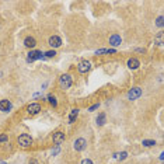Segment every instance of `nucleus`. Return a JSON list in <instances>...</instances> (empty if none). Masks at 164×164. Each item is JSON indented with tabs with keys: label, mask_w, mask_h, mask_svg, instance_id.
<instances>
[{
	"label": "nucleus",
	"mask_w": 164,
	"mask_h": 164,
	"mask_svg": "<svg viewBox=\"0 0 164 164\" xmlns=\"http://www.w3.org/2000/svg\"><path fill=\"white\" fill-rule=\"evenodd\" d=\"M140 95H142V89L140 87H133L132 90L128 93V98L129 100H138Z\"/></svg>",
	"instance_id": "7ed1b4c3"
},
{
	"label": "nucleus",
	"mask_w": 164,
	"mask_h": 164,
	"mask_svg": "<svg viewBox=\"0 0 164 164\" xmlns=\"http://www.w3.org/2000/svg\"><path fill=\"white\" fill-rule=\"evenodd\" d=\"M42 58H44L42 52H39V51H31V52L28 53V56H27V60L28 62H34L37 59H42Z\"/></svg>",
	"instance_id": "423d86ee"
},
{
	"label": "nucleus",
	"mask_w": 164,
	"mask_h": 164,
	"mask_svg": "<svg viewBox=\"0 0 164 164\" xmlns=\"http://www.w3.org/2000/svg\"><path fill=\"white\" fill-rule=\"evenodd\" d=\"M11 110V102L9 100H1L0 101V111L9 112Z\"/></svg>",
	"instance_id": "1a4fd4ad"
},
{
	"label": "nucleus",
	"mask_w": 164,
	"mask_h": 164,
	"mask_svg": "<svg viewBox=\"0 0 164 164\" xmlns=\"http://www.w3.org/2000/svg\"><path fill=\"white\" fill-rule=\"evenodd\" d=\"M52 153H53V156H55V154H58V153H59V144H56V147H55V150H53Z\"/></svg>",
	"instance_id": "a878e982"
},
{
	"label": "nucleus",
	"mask_w": 164,
	"mask_h": 164,
	"mask_svg": "<svg viewBox=\"0 0 164 164\" xmlns=\"http://www.w3.org/2000/svg\"><path fill=\"white\" fill-rule=\"evenodd\" d=\"M27 111H28V114H30V115H37L38 112L41 111V105H39V104H37V102L30 104V105H28V108H27Z\"/></svg>",
	"instance_id": "0eeeda50"
},
{
	"label": "nucleus",
	"mask_w": 164,
	"mask_h": 164,
	"mask_svg": "<svg viewBox=\"0 0 164 164\" xmlns=\"http://www.w3.org/2000/svg\"><path fill=\"white\" fill-rule=\"evenodd\" d=\"M44 55H45V58H53V56L56 55V52H55V51H48V52L44 53Z\"/></svg>",
	"instance_id": "aec40b11"
},
{
	"label": "nucleus",
	"mask_w": 164,
	"mask_h": 164,
	"mask_svg": "<svg viewBox=\"0 0 164 164\" xmlns=\"http://www.w3.org/2000/svg\"><path fill=\"white\" fill-rule=\"evenodd\" d=\"M142 144L144 146V147H152V146L156 144V142H154V140H143Z\"/></svg>",
	"instance_id": "f3484780"
},
{
	"label": "nucleus",
	"mask_w": 164,
	"mask_h": 164,
	"mask_svg": "<svg viewBox=\"0 0 164 164\" xmlns=\"http://www.w3.org/2000/svg\"><path fill=\"white\" fill-rule=\"evenodd\" d=\"M48 101H49L53 107H56V104H58V102H56V98H55L53 95H49V97H48Z\"/></svg>",
	"instance_id": "6ab92c4d"
},
{
	"label": "nucleus",
	"mask_w": 164,
	"mask_h": 164,
	"mask_svg": "<svg viewBox=\"0 0 164 164\" xmlns=\"http://www.w3.org/2000/svg\"><path fill=\"white\" fill-rule=\"evenodd\" d=\"M139 66H140V62H139L138 59L132 58V59H129V60H128V67H129V69L135 70V69H138Z\"/></svg>",
	"instance_id": "f8f14e48"
},
{
	"label": "nucleus",
	"mask_w": 164,
	"mask_h": 164,
	"mask_svg": "<svg viewBox=\"0 0 164 164\" xmlns=\"http://www.w3.org/2000/svg\"><path fill=\"white\" fill-rule=\"evenodd\" d=\"M0 164H7V163L6 161H0Z\"/></svg>",
	"instance_id": "cd10ccee"
},
{
	"label": "nucleus",
	"mask_w": 164,
	"mask_h": 164,
	"mask_svg": "<svg viewBox=\"0 0 164 164\" xmlns=\"http://www.w3.org/2000/svg\"><path fill=\"white\" fill-rule=\"evenodd\" d=\"M81 164H93V161H91V160H89V159H84L83 161H81Z\"/></svg>",
	"instance_id": "393cba45"
},
{
	"label": "nucleus",
	"mask_w": 164,
	"mask_h": 164,
	"mask_svg": "<svg viewBox=\"0 0 164 164\" xmlns=\"http://www.w3.org/2000/svg\"><path fill=\"white\" fill-rule=\"evenodd\" d=\"M49 45L52 48H59L62 45V39L59 37H56V35H53V37L49 38Z\"/></svg>",
	"instance_id": "6e6552de"
},
{
	"label": "nucleus",
	"mask_w": 164,
	"mask_h": 164,
	"mask_svg": "<svg viewBox=\"0 0 164 164\" xmlns=\"http://www.w3.org/2000/svg\"><path fill=\"white\" fill-rule=\"evenodd\" d=\"M122 39L119 35H117V34H114L111 38H110V45H112V46H118V45H121Z\"/></svg>",
	"instance_id": "9b49d317"
},
{
	"label": "nucleus",
	"mask_w": 164,
	"mask_h": 164,
	"mask_svg": "<svg viewBox=\"0 0 164 164\" xmlns=\"http://www.w3.org/2000/svg\"><path fill=\"white\" fill-rule=\"evenodd\" d=\"M53 142L56 144H60L62 142H65V133L63 132H55L53 133Z\"/></svg>",
	"instance_id": "9d476101"
},
{
	"label": "nucleus",
	"mask_w": 164,
	"mask_h": 164,
	"mask_svg": "<svg viewBox=\"0 0 164 164\" xmlns=\"http://www.w3.org/2000/svg\"><path fill=\"white\" fill-rule=\"evenodd\" d=\"M86 147H87V142H86V139L80 138V139H77V140L74 142V150H76V152H83Z\"/></svg>",
	"instance_id": "20e7f679"
},
{
	"label": "nucleus",
	"mask_w": 164,
	"mask_h": 164,
	"mask_svg": "<svg viewBox=\"0 0 164 164\" xmlns=\"http://www.w3.org/2000/svg\"><path fill=\"white\" fill-rule=\"evenodd\" d=\"M126 157H128V153H126V152H122L121 154H118V159H119V160H125Z\"/></svg>",
	"instance_id": "4be33fe9"
},
{
	"label": "nucleus",
	"mask_w": 164,
	"mask_h": 164,
	"mask_svg": "<svg viewBox=\"0 0 164 164\" xmlns=\"http://www.w3.org/2000/svg\"><path fill=\"white\" fill-rule=\"evenodd\" d=\"M77 69H79L80 73H87L91 69V63L89 60H81L79 63V66H77Z\"/></svg>",
	"instance_id": "39448f33"
},
{
	"label": "nucleus",
	"mask_w": 164,
	"mask_h": 164,
	"mask_svg": "<svg viewBox=\"0 0 164 164\" xmlns=\"http://www.w3.org/2000/svg\"><path fill=\"white\" fill-rule=\"evenodd\" d=\"M30 164H38V161L35 159H31V160H30Z\"/></svg>",
	"instance_id": "bb28decb"
},
{
	"label": "nucleus",
	"mask_w": 164,
	"mask_h": 164,
	"mask_svg": "<svg viewBox=\"0 0 164 164\" xmlns=\"http://www.w3.org/2000/svg\"><path fill=\"white\" fill-rule=\"evenodd\" d=\"M77 115H79V110H72L70 117H69V123H73L76 121V118H77Z\"/></svg>",
	"instance_id": "4468645a"
},
{
	"label": "nucleus",
	"mask_w": 164,
	"mask_h": 164,
	"mask_svg": "<svg viewBox=\"0 0 164 164\" xmlns=\"http://www.w3.org/2000/svg\"><path fill=\"white\" fill-rule=\"evenodd\" d=\"M163 32H159L157 37H156V41H157V45H163Z\"/></svg>",
	"instance_id": "a211bd4d"
},
{
	"label": "nucleus",
	"mask_w": 164,
	"mask_h": 164,
	"mask_svg": "<svg viewBox=\"0 0 164 164\" xmlns=\"http://www.w3.org/2000/svg\"><path fill=\"white\" fill-rule=\"evenodd\" d=\"M98 107H100V105H98V104H94V105H93V107H90V108H89V111H94V110H97V108H98Z\"/></svg>",
	"instance_id": "b1692460"
},
{
	"label": "nucleus",
	"mask_w": 164,
	"mask_h": 164,
	"mask_svg": "<svg viewBox=\"0 0 164 164\" xmlns=\"http://www.w3.org/2000/svg\"><path fill=\"white\" fill-rule=\"evenodd\" d=\"M163 20H164V18H163V17H161V16H160L159 18H157V21H156V24H157V27H160V28L163 27V24H164V22H163Z\"/></svg>",
	"instance_id": "412c9836"
},
{
	"label": "nucleus",
	"mask_w": 164,
	"mask_h": 164,
	"mask_svg": "<svg viewBox=\"0 0 164 164\" xmlns=\"http://www.w3.org/2000/svg\"><path fill=\"white\" fill-rule=\"evenodd\" d=\"M59 86H60V89H69L70 86H72V77H70L69 74H63V76H60L59 77Z\"/></svg>",
	"instance_id": "f257e3e1"
},
{
	"label": "nucleus",
	"mask_w": 164,
	"mask_h": 164,
	"mask_svg": "<svg viewBox=\"0 0 164 164\" xmlns=\"http://www.w3.org/2000/svg\"><path fill=\"white\" fill-rule=\"evenodd\" d=\"M105 123V114H100L98 117H97V125L98 126H102Z\"/></svg>",
	"instance_id": "2eb2a0df"
},
{
	"label": "nucleus",
	"mask_w": 164,
	"mask_h": 164,
	"mask_svg": "<svg viewBox=\"0 0 164 164\" xmlns=\"http://www.w3.org/2000/svg\"><path fill=\"white\" fill-rule=\"evenodd\" d=\"M24 45H25L27 48H34L37 45V41H35L34 37H27L25 39H24Z\"/></svg>",
	"instance_id": "ddd939ff"
},
{
	"label": "nucleus",
	"mask_w": 164,
	"mask_h": 164,
	"mask_svg": "<svg viewBox=\"0 0 164 164\" xmlns=\"http://www.w3.org/2000/svg\"><path fill=\"white\" fill-rule=\"evenodd\" d=\"M9 139V136L7 135H0V142H6Z\"/></svg>",
	"instance_id": "5701e85b"
},
{
	"label": "nucleus",
	"mask_w": 164,
	"mask_h": 164,
	"mask_svg": "<svg viewBox=\"0 0 164 164\" xmlns=\"http://www.w3.org/2000/svg\"><path fill=\"white\" fill-rule=\"evenodd\" d=\"M117 51L115 49H100V51H97L95 55H101V53H115Z\"/></svg>",
	"instance_id": "dca6fc26"
},
{
	"label": "nucleus",
	"mask_w": 164,
	"mask_h": 164,
	"mask_svg": "<svg viewBox=\"0 0 164 164\" xmlns=\"http://www.w3.org/2000/svg\"><path fill=\"white\" fill-rule=\"evenodd\" d=\"M18 144H20L21 147H30L32 144V138L30 135H27V133L20 135V138H18Z\"/></svg>",
	"instance_id": "f03ea898"
}]
</instances>
